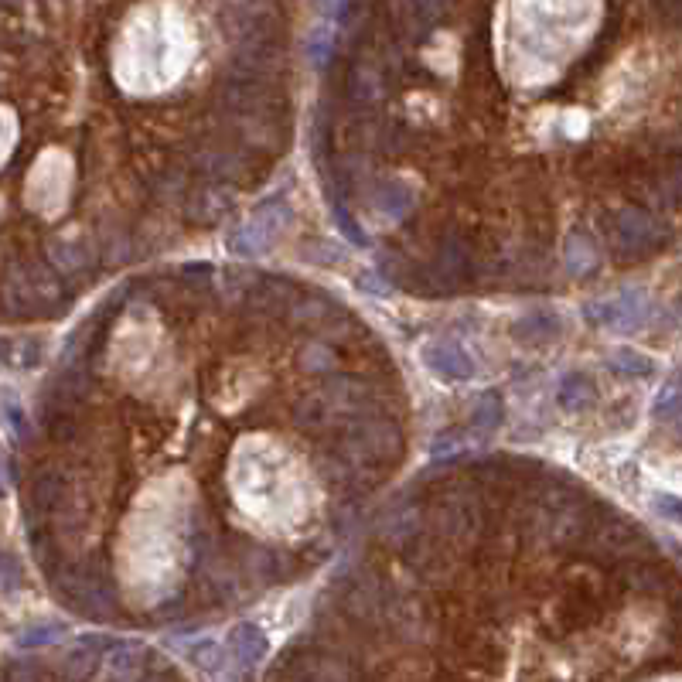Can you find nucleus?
Masks as SVG:
<instances>
[{
    "mask_svg": "<svg viewBox=\"0 0 682 682\" xmlns=\"http://www.w3.org/2000/svg\"><path fill=\"white\" fill-rule=\"evenodd\" d=\"M226 645H229V659L239 662V669L243 672H249L253 665H260L266 659V648H270V642H266V631L260 625H253V621H243V625L232 628Z\"/></svg>",
    "mask_w": 682,
    "mask_h": 682,
    "instance_id": "obj_6",
    "label": "nucleus"
},
{
    "mask_svg": "<svg viewBox=\"0 0 682 682\" xmlns=\"http://www.w3.org/2000/svg\"><path fill=\"white\" fill-rule=\"evenodd\" d=\"M601 263V253H597L594 239L584 236V232H573L567 239V266L573 277H587V273H594V266Z\"/></svg>",
    "mask_w": 682,
    "mask_h": 682,
    "instance_id": "obj_13",
    "label": "nucleus"
},
{
    "mask_svg": "<svg viewBox=\"0 0 682 682\" xmlns=\"http://www.w3.org/2000/svg\"><path fill=\"white\" fill-rule=\"evenodd\" d=\"M556 403L567 413H584L597 403V386L587 372H567L556 389Z\"/></svg>",
    "mask_w": 682,
    "mask_h": 682,
    "instance_id": "obj_8",
    "label": "nucleus"
},
{
    "mask_svg": "<svg viewBox=\"0 0 682 682\" xmlns=\"http://www.w3.org/2000/svg\"><path fill=\"white\" fill-rule=\"evenodd\" d=\"M79 249H86V243H55L52 246V260L62 266V270H79V266L93 263V256H89V253L79 256Z\"/></svg>",
    "mask_w": 682,
    "mask_h": 682,
    "instance_id": "obj_19",
    "label": "nucleus"
},
{
    "mask_svg": "<svg viewBox=\"0 0 682 682\" xmlns=\"http://www.w3.org/2000/svg\"><path fill=\"white\" fill-rule=\"evenodd\" d=\"M652 509H655V515H662L665 522L682 526V498L679 495H669V492L652 495Z\"/></svg>",
    "mask_w": 682,
    "mask_h": 682,
    "instance_id": "obj_21",
    "label": "nucleus"
},
{
    "mask_svg": "<svg viewBox=\"0 0 682 682\" xmlns=\"http://www.w3.org/2000/svg\"><path fill=\"white\" fill-rule=\"evenodd\" d=\"M335 215H338V226H341V232H345V236L352 239L355 246H365V243H369V239H365V232L359 229V222H352V215H348L345 209H341V205H335Z\"/></svg>",
    "mask_w": 682,
    "mask_h": 682,
    "instance_id": "obj_22",
    "label": "nucleus"
},
{
    "mask_svg": "<svg viewBox=\"0 0 682 682\" xmlns=\"http://www.w3.org/2000/svg\"><path fill=\"white\" fill-rule=\"evenodd\" d=\"M648 314H652V301H648L645 290L628 287L614 297H604V301H590L584 307V318L590 328H604V331H642Z\"/></svg>",
    "mask_w": 682,
    "mask_h": 682,
    "instance_id": "obj_1",
    "label": "nucleus"
},
{
    "mask_svg": "<svg viewBox=\"0 0 682 682\" xmlns=\"http://www.w3.org/2000/svg\"><path fill=\"white\" fill-rule=\"evenodd\" d=\"M369 202H372V212L382 215V219H406L413 209V188L406 185V181H399V178H386V181H379L376 188H372V195H369Z\"/></svg>",
    "mask_w": 682,
    "mask_h": 682,
    "instance_id": "obj_7",
    "label": "nucleus"
},
{
    "mask_svg": "<svg viewBox=\"0 0 682 682\" xmlns=\"http://www.w3.org/2000/svg\"><path fill=\"white\" fill-rule=\"evenodd\" d=\"M232 209V198L226 195L222 188H202L191 195L188 202V219H195L198 226H212V222H219L222 215Z\"/></svg>",
    "mask_w": 682,
    "mask_h": 682,
    "instance_id": "obj_10",
    "label": "nucleus"
},
{
    "mask_svg": "<svg viewBox=\"0 0 682 682\" xmlns=\"http://www.w3.org/2000/svg\"><path fill=\"white\" fill-rule=\"evenodd\" d=\"M4 423H7V430H11V434L18 437V440H31L28 413H24L11 396H4Z\"/></svg>",
    "mask_w": 682,
    "mask_h": 682,
    "instance_id": "obj_20",
    "label": "nucleus"
},
{
    "mask_svg": "<svg viewBox=\"0 0 682 682\" xmlns=\"http://www.w3.org/2000/svg\"><path fill=\"white\" fill-rule=\"evenodd\" d=\"M287 222H290V209L284 202H266L260 205L249 219L239 226L236 232L229 236V249L236 256H260L266 253L273 243L280 239V232L287 229Z\"/></svg>",
    "mask_w": 682,
    "mask_h": 682,
    "instance_id": "obj_3",
    "label": "nucleus"
},
{
    "mask_svg": "<svg viewBox=\"0 0 682 682\" xmlns=\"http://www.w3.org/2000/svg\"><path fill=\"white\" fill-rule=\"evenodd\" d=\"M144 655V648L137 642H116L110 645V652H106V669L103 676L106 679H137V676H147L144 662L140 659Z\"/></svg>",
    "mask_w": 682,
    "mask_h": 682,
    "instance_id": "obj_9",
    "label": "nucleus"
},
{
    "mask_svg": "<svg viewBox=\"0 0 682 682\" xmlns=\"http://www.w3.org/2000/svg\"><path fill=\"white\" fill-rule=\"evenodd\" d=\"M512 335L526 341V345H543V341L560 335V318L553 311H532L522 321H515Z\"/></svg>",
    "mask_w": 682,
    "mask_h": 682,
    "instance_id": "obj_11",
    "label": "nucleus"
},
{
    "mask_svg": "<svg viewBox=\"0 0 682 682\" xmlns=\"http://www.w3.org/2000/svg\"><path fill=\"white\" fill-rule=\"evenodd\" d=\"M188 655H191V662L202 665V669L209 672V676H215V672L222 669V662H226L229 645H219L215 638H205V642H198Z\"/></svg>",
    "mask_w": 682,
    "mask_h": 682,
    "instance_id": "obj_17",
    "label": "nucleus"
},
{
    "mask_svg": "<svg viewBox=\"0 0 682 682\" xmlns=\"http://www.w3.org/2000/svg\"><path fill=\"white\" fill-rule=\"evenodd\" d=\"M607 369L614 372V376L621 379H648L655 372V362L648 359L645 352H638V348H614L611 359H607Z\"/></svg>",
    "mask_w": 682,
    "mask_h": 682,
    "instance_id": "obj_12",
    "label": "nucleus"
},
{
    "mask_svg": "<svg viewBox=\"0 0 682 682\" xmlns=\"http://www.w3.org/2000/svg\"><path fill=\"white\" fill-rule=\"evenodd\" d=\"M669 191H672V195H676V202L682 205V164H679L676 171H672V178H669Z\"/></svg>",
    "mask_w": 682,
    "mask_h": 682,
    "instance_id": "obj_24",
    "label": "nucleus"
},
{
    "mask_svg": "<svg viewBox=\"0 0 682 682\" xmlns=\"http://www.w3.org/2000/svg\"><path fill=\"white\" fill-rule=\"evenodd\" d=\"M669 243V229L645 209H625L614 219V249L621 260H642Z\"/></svg>",
    "mask_w": 682,
    "mask_h": 682,
    "instance_id": "obj_2",
    "label": "nucleus"
},
{
    "mask_svg": "<svg viewBox=\"0 0 682 682\" xmlns=\"http://www.w3.org/2000/svg\"><path fill=\"white\" fill-rule=\"evenodd\" d=\"M679 413H682V372H676V376L665 382L659 399H655V417L659 420H672Z\"/></svg>",
    "mask_w": 682,
    "mask_h": 682,
    "instance_id": "obj_18",
    "label": "nucleus"
},
{
    "mask_svg": "<svg viewBox=\"0 0 682 682\" xmlns=\"http://www.w3.org/2000/svg\"><path fill=\"white\" fill-rule=\"evenodd\" d=\"M502 423H505L502 396H498V393H481L478 403H474V410H471V427L478 430V434H495Z\"/></svg>",
    "mask_w": 682,
    "mask_h": 682,
    "instance_id": "obj_14",
    "label": "nucleus"
},
{
    "mask_svg": "<svg viewBox=\"0 0 682 682\" xmlns=\"http://www.w3.org/2000/svg\"><path fill=\"white\" fill-rule=\"evenodd\" d=\"M420 359L427 365L434 376L447 379V382H471L478 365H474L471 352L454 338H430L423 341L420 348Z\"/></svg>",
    "mask_w": 682,
    "mask_h": 682,
    "instance_id": "obj_4",
    "label": "nucleus"
},
{
    "mask_svg": "<svg viewBox=\"0 0 682 682\" xmlns=\"http://www.w3.org/2000/svg\"><path fill=\"white\" fill-rule=\"evenodd\" d=\"M21 584L18 577V560H14V553H4V594H14Z\"/></svg>",
    "mask_w": 682,
    "mask_h": 682,
    "instance_id": "obj_23",
    "label": "nucleus"
},
{
    "mask_svg": "<svg viewBox=\"0 0 682 682\" xmlns=\"http://www.w3.org/2000/svg\"><path fill=\"white\" fill-rule=\"evenodd\" d=\"M437 266L444 270V277L447 280H461L464 277V270H468V249H464L461 239H447L444 249H440V256H437Z\"/></svg>",
    "mask_w": 682,
    "mask_h": 682,
    "instance_id": "obj_16",
    "label": "nucleus"
},
{
    "mask_svg": "<svg viewBox=\"0 0 682 682\" xmlns=\"http://www.w3.org/2000/svg\"><path fill=\"white\" fill-rule=\"evenodd\" d=\"M65 638V625H58V621H35V625H28L18 635V645L21 648H48L55 642H62Z\"/></svg>",
    "mask_w": 682,
    "mask_h": 682,
    "instance_id": "obj_15",
    "label": "nucleus"
},
{
    "mask_svg": "<svg viewBox=\"0 0 682 682\" xmlns=\"http://www.w3.org/2000/svg\"><path fill=\"white\" fill-rule=\"evenodd\" d=\"M386 86H389V72L382 62H369V58H359L348 72V99L355 106H379L386 99Z\"/></svg>",
    "mask_w": 682,
    "mask_h": 682,
    "instance_id": "obj_5",
    "label": "nucleus"
}]
</instances>
